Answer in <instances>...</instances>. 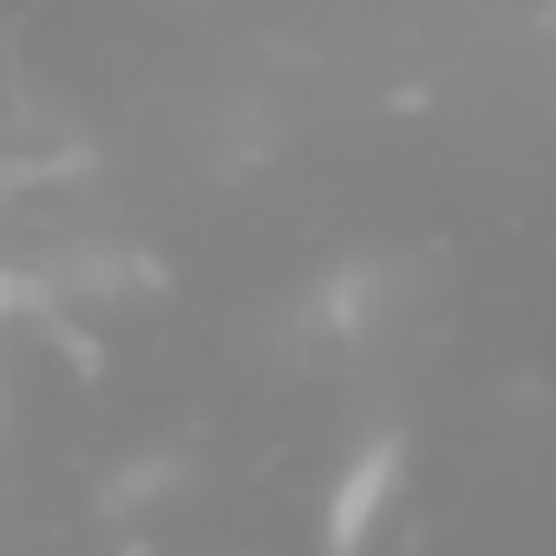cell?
<instances>
[{
	"label": "cell",
	"instance_id": "obj_1",
	"mask_svg": "<svg viewBox=\"0 0 556 556\" xmlns=\"http://www.w3.org/2000/svg\"><path fill=\"white\" fill-rule=\"evenodd\" d=\"M380 484H387V471H380V465H361V471L348 478V497H341V510H334L341 543H354V536H361V523H367V517H374V504H380Z\"/></svg>",
	"mask_w": 556,
	"mask_h": 556
}]
</instances>
